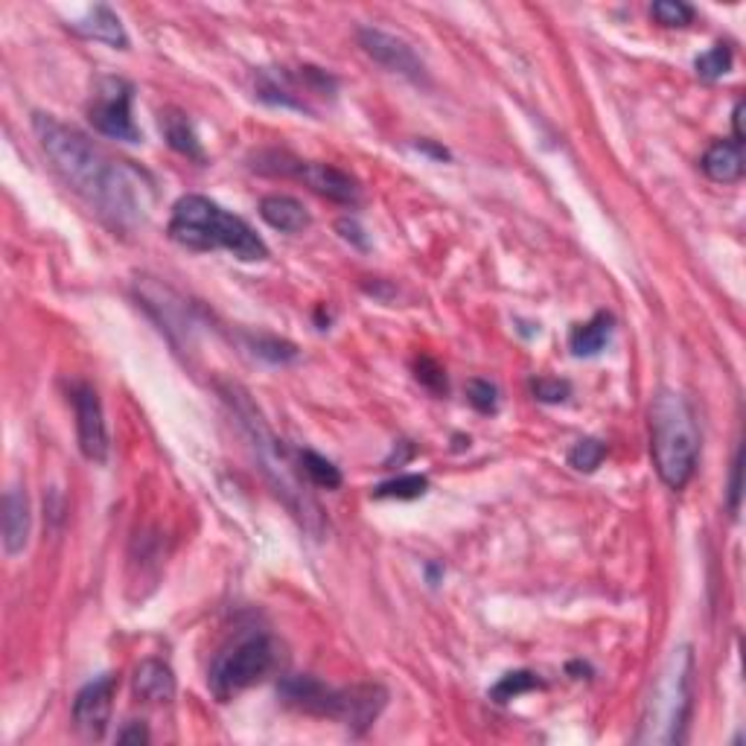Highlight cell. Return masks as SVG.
<instances>
[{
  "instance_id": "cell-1",
  "label": "cell",
  "mask_w": 746,
  "mask_h": 746,
  "mask_svg": "<svg viewBox=\"0 0 746 746\" xmlns=\"http://www.w3.org/2000/svg\"><path fill=\"white\" fill-rule=\"evenodd\" d=\"M33 132L64 181L88 198L108 222L117 228L143 222L149 210V184L137 169L111 160L85 134L50 115H33Z\"/></svg>"
},
{
  "instance_id": "cell-2",
  "label": "cell",
  "mask_w": 746,
  "mask_h": 746,
  "mask_svg": "<svg viewBox=\"0 0 746 746\" xmlns=\"http://www.w3.org/2000/svg\"><path fill=\"white\" fill-rule=\"evenodd\" d=\"M169 237L190 251H228L242 263L268 257V245L245 219L228 214L205 196L178 198L169 219Z\"/></svg>"
},
{
  "instance_id": "cell-3",
  "label": "cell",
  "mask_w": 746,
  "mask_h": 746,
  "mask_svg": "<svg viewBox=\"0 0 746 746\" xmlns=\"http://www.w3.org/2000/svg\"><path fill=\"white\" fill-rule=\"evenodd\" d=\"M650 455L659 479L683 490L694 479L700 458V429L683 394L659 392L650 406Z\"/></svg>"
},
{
  "instance_id": "cell-4",
  "label": "cell",
  "mask_w": 746,
  "mask_h": 746,
  "mask_svg": "<svg viewBox=\"0 0 746 746\" xmlns=\"http://www.w3.org/2000/svg\"><path fill=\"white\" fill-rule=\"evenodd\" d=\"M225 400L231 402L233 414L240 418L242 429L249 432L251 446H254V453L260 455L263 472H266V479L275 484L277 496H284V502L292 507V514L301 519L306 531L321 533V525H324L321 507L315 505V498L306 496V490L301 488V481L294 479L289 455H286V449L280 446V441L272 435V429L266 426L263 414L254 409V402L249 400V394L242 392V388H237V385H231Z\"/></svg>"
},
{
  "instance_id": "cell-5",
  "label": "cell",
  "mask_w": 746,
  "mask_h": 746,
  "mask_svg": "<svg viewBox=\"0 0 746 746\" xmlns=\"http://www.w3.org/2000/svg\"><path fill=\"white\" fill-rule=\"evenodd\" d=\"M277 694L286 706L298 711L315 714V718H333L347 723L356 732H362L380 718L385 709L383 685H353V688H329L310 674H289L280 679Z\"/></svg>"
},
{
  "instance_id": "cell-6",
  "label": "cell",
  "mask_w": 746,
  "mask_h": 746,
  "mask_svg": "<svg viewBox=\"0 0 746 746\" xmlns=\"http://www.w3.org/2000/svg\"><path fill=\"white\" fill-rule=\"evenodd\" d=\"M694 657L688 648H676L659 671L641 718L639 744H683L691 718Z\"/></svg>"
},
{
  "instance_id": "cell-7",
  "label": "cell",
  "mask_w": 746,
  "mask_h": 746,
  "mask_svg": "<svg viewBox=\"0 0 746 746\" xmlns=\"http://www.w3.org/2000/svg\"><path fill=\"white\" fill-rule=\"evenodd\" d=\"M277 659H280V648L268 633H249L214 659L207 685L219 700H231L233 694L245 691L263 676L272 674Z\"/></svg>"
},
{
  "instance_id": "cell-8",
  "label": "cell",
  "mask_w": 746,
  "mask_h": 746,
  "mask_svg": "<svg viewBox=\"0 0 746 746\" xmlns=\"http://www.w3.org/2000/svg\"><path fill=\"white\" fill-rule=\"evenodd\" d=\"M91 125L111 141L137 143L141 132L132 120V85L117 76L99 80L97 97L88 108Z\"/></svg>"
},
{
  "instance_id": "cell-9",
  "label": "cell",
  "mask_w": 746,
  "mask_h": 746,
  "mask_svg": "<svg viewBox=\"0 0 746 746\" xmlns=\"http://www.w3.org/2000/svg\"><path fill=\"white\" fill-rule=\"evenodd\" d=\"M359 45L373 62H380L383 68H388L392 73H400L406 80L411 82H423L426 80V64L414 53V47L402 38L385 33V29L376 27H362L359 29Z\"/></svg>"
},
{
  "instance_id": "cell-10",
  "label": "cell",
  "mask_w": 746,
  "mask_h": 746,
  "mask_svg": "<svg viewBox=\"0 0 746 746\" xmlns=\"http://www.w3.org/2000/svg\"><path fill=\"white\" fill-rule=\"evenodd\" d=\"M73 409H76V435L82 455L94 464L108 461V429L99 394L91 385H73Z\"/></svg>"
},
{
  "instance_id": "cell-11",
  "label": "cell",
  "mask_w": 746,
  "mask_h": 746,
  "mask_svg": "<svg viewBox=\"0 0 746 746\" xmlns=\"http://www.w3.org/2000/svg\"><path fill=\"white\" fill-rule=\"evenodd\" d=\"M275 172L294 176L298 181L315 190L318 196L338 202V205H356L359 202V184L353 178L341 172L333 164H306V160H292V164H280Z\"/></svg>"
},
{
  "instance_id": "cell-12",
  "label": "cell",
  "mask_w": 746,
  "mask_h": 746,
  "mask_svg": "<svg viewBox=\"0 0 746 746\" xmlns=\"http://www.w3.org/2000/svg\"><path fill=\"white\" fill-rule=\"evenodd\" d=\"M117 683H120L117 674H103L76 694V700H73V720H76V726L82 732H88L94 737L106 732L108 718H111V706H115Z\"/></svg>"
},
{
  "instance_id": "cell-13",
  "label": "cell",
  "mask_w": 746,
  "mask_h": 746,
  "mask_svg": "<svg viewBox=\"0 0 746 746\" xmlns=\"http://www.w3.org/2000/svg\"><path fill=\"white\" fill-rule=\"evenodd\" d=\"M29 525H33V514H29L27 493L21 488H10L3 493V551L10 557L27 549Z\"/></svg>"
},
{
  "instance_id": "cell-14",
  "label": "cell",
  "mask_w": 746,
  "mask_h": 746,
  "mask_svg": "<svg viewBox=\"0 0 746 746\" xmlns=\"http://www.w3.org/2000/svg\"><path fill=\"white\" fill-rule=\"evenodd\" d=\"M71 29L73 33H80L82 38L103 41V45L117 47V50H125V47H129V36H125L123 24H120V19H117L115 12L108 10L106 3L91 7L80 21H73Z\"/></svg>"
},
{
  "instance_id": "cell-15",
  "label": "cell",
  "mask_w": 746,
  "mask_h": 746,
  "mask_svg": "<svg viewBox=\"0 0 746 746\" xmlns=\"http://www.w3.org/2000/svg\"><path fill=\"white\" fill-rule=\"evenodd\" d=\"M260 216H263V222L272 225L280 233H301L312 225L310 210L298 198L280 196V193L277 196H266L260 202Z\"/></svg>"
},
{
  "instance_id": "cell-16",
  "label": "cell",
  "mask_w": 746,
  "mask_h": 746,
  "mask_svg": "<svg viewBox=\"0 0 746 746\" xmlns=\"http://www.w3.org/2000/svg\"><path fill=\"white\" fill-rule=\"evenodd\" d=\"M702 172L718 181V184H732L744 176V146L735 141L711 143L709 152L700 160Z\"/></svg>"
},
{
  "instance_id": "cell-17",
  "label": "cell",
  "mask_w": 746,
  "mask_h": 746,
  "mask_svg": "<svg viewBox=\"0 0 746 746\" xmlns=\"http://www.w3.org/2000/svg\"><path fill=\"white\" fill-rule=\"evenodd\" d=\"M134 694L146 702H169L176 697V676L158 659H146L134 671Z\"/></svg>"
},
{
  "instance_id": "cell-18",
  "label": "cell",
  "mask_w": 746,
  "mask_h": 746,
  "mask_svg": "<svg viewBox=\"0 0 746 746\" xmlns=\"http://www.w3.org/2000/svg\"><path fill=\"white\" fill-rule=\"evenodd\" d=\"M615 329V318L610 312H595L587 324H578V327L569 333V350L580 359H589V356H598L610 345Z\"/></svg>"
},
{
  "instance_id": "cell-19",
  "label": "cell",
  "mask_w": 746,
  "mask_h": 746,
  "mask_svg": "<svg viewBox=\"0 0 746 746\" xmlns=\"http://www.w3.org/2000/svg\"><path fill=\"white\" fill-rule=\"evenodd\" d=\"M160 132H164L169 146L176 152H181V155H186V158H205V152H202V143H198L196 132H193V125H190L186 115H181L176 108L160 111Z\"/></svg>"
},
{
  "instance_id": "cell-20",
  "label": "cell",
  "mask_w": 746,
  "mask_h": 746,
  "mask_svg": "<svg viewBox=\"0 0 746 746\" xmlns=\"http://www.w3.org/2000/svg\"><path fill=\"white\" fill-rule=\"evenodd\" d=\"M429 493V479L426 476H418V472H409V476H397L392 481H383L373 488V498H400V502H411V498H420Z\"/></svg>"
},
{
  "instance_id": "cell-21",
  "label": "cell",
  "mask_w": 746,
  "mask_h": 746,
  "mask_svg": "<svg viewBox=\"0 0 746 746\" xmlns=\"http://www.w3.org/2000/svg\"><path fill=\"white\" fill-rule=\"evenodd\" d=\"M537 688H542V679L533 671H510L490 688V697L496 702H510L522 694L537 691Z\"/></svg>"
},
{
  "instance_id": "cell-22",
  "label": "cell",
  "mask_w": 746,
  "mask_h": 746,
  "mask_svg": "<svg viewBox=\"0 0 746 746\" xmlns=\"http://www.w3.org/2000/svg\"><path fill=\"white\" fill-rule=\"evenodd\" d=\"M301 470L306 472V479L315 484V488L336 490L341 488V472L333 461H327L324 455L312 453V449H303L301 453Z\"/></svg>"
},
{
  "instance_id": "cell-23",
  "label": "cell",
  "mask_w": 746,
  "mask_h": 746,
  "mask_svg": "<svg viewBox=\"0 0 746 746\" xmlns=\"http://www.w3.org/2000/svg\"><path fill=\"white\" fill-rule=\"evenodd\" d=\"M604 458L606 446L601 444V441H595V437H583V441H578V444L571 446L569 453V464L578 472H595Z\"/></svg>"
},
{
  "instance_id": "cell-24",
  "label": "cell",
  "mask_w": 746,
  "mask_h": 746,
  "mask_svg": "<svg viewBox=\"0 0 746 746\" xmlns=\"http://www.w3.org/2000/svg\"><path fill=\"white\" fill-rule=\"evenodd\" d=\"M694 68H697V73H700L702 80H720V76L729 73V68H732V47L714 45L709 53H702L700 59L694 62Z\"/></svg>"
},
{
  "instance_id": "cell-25",
  "label": "cell",
  "mask_w": 746,
  "mask_h": 746,
  "mask_svg": "<svg viewBox=\"0 0 746 746\" xmlns=\"http://www.w3.org/2000/svg\"><path fill=\"white\" fill-rule=\"evenodd\" d=\"M650 15L662 24V27H688L694 21V10L683 0H659L650 7Z\"/></svg>"
},
{
  "instance_id": "cell-26",
  "label": "cell",
  "mask_w": 746,
  "mask_h": 746,
  "mask_svg": "<svg viewBox=\"0 0 746 746\" xmlns=\"http://www.w3.org/2000/svg\"><path fill=\"white\" fill-rule=\"evenodd\" d=\"M414 376H418V383L426 385L432 394H446V388H449V385H446V371L432 359V356H420L418 362H414Z\"/></svg>"
},
{
  "instance_id": "cell-27",
  "label": "cell",
  "mask_w": 746,
  "mask_h": 746,
  "mask_svg": "<svg viewBox=\"0 0 746 746\" xmlns=\"http://www.w3.org/2000/svg\"><path fill=\"white\" fill-rule=\"evenodd\" d=\"M467 400L472 402V409H479L481 414H493L498 409V392L496 385L488 380H470L467 383Z\"/></svg>"
},
{
  "instance_id": "cell-28",
  "label": "cell",
  "mask_w": 746,
  "mask_h": 746,
  "mask_svg": "<svg viewBox=\"0 0 746 746\" xmlns=\"http://www.w3.org/2000/svg\"><path fill=\"white\" fill-rule=\"evenodd\" d=\"M533 394L542 402H563L571 394V385L566 380H551V376H540L533 380Z\"/></svg>"
},
{
  "instance_id": "cell-29",
  "label": "cell",
  "mask_w": 746,
  "mask_h": 746,
  "mask_svg": "<svg viewBox=\"0 0 746 746\" xmlns=\"http://www.w3.org/2000/svg\"><path fill=\"white\" fill-rule=\"evenodd\" d=\"M254 353L266 356L272 362H289L298 356V350L286 341H277V338H254Z\"/></svg>"
},
{
  "instance_id": "cell-30",
  "label": "cell",
  "mask_w": 746,
  "mask_h": 746,
  "mask_svg": "<svg viewBox=\"0 0 746 746\" xmlns=\"http://www.w3.org/2000/svg\"><path fill=\"white\" fill-rule=\"evenodd\" d=\"M741 470H744V453L737 449L735 461H732V479H729V510L732 514L741 510Z\"/></svg>"
},
{
  "instance_id": "cell-31",
  "label": "cell",
  "mask_w": 746,
  "mask_h": 746,
  "mask_svg": "<svg viewBox=\"0 0 746 746\" xmlns=\"http://www.w3.org/2000/svg\"><path fill=\"white\" fill-rule=\"evenodd\" d=\"M117 741H120V744H146V741H149V732H146V726H141V723H132V726L123 729V732L117 735Z\"/></svg>"
},
{
  "instance_id": "cell-32",
  "label": "cell",
  "mask_w": 746,
  "mask_h": 746,
  "mask_svg": "<svg viewBox=\"0 0 746 746\" xmlns=\"http://www.w3.org/2000/svg\"><path fill=\"white\" fill-rule=\"evenodd\" d=\"M338 231H341V237H345V240H353L359 249H368V240L362 237V228H359L353 219H341V222H338Z\"/></svg>"
},
{
  "instance_id": "cell-33",
  "label": "cell",
  "mask_w": 746,
  "mask_h": 746,
  "mask_svg": "<svg viewBox=\"0 0 746 746\" xmlns=\"http://www.w3.org/2000/svg\"><path fill=\"white\" fill-rule=\"evenodd\" d=\"M732 125H735V143L744 146V103H737L732 111Z\"/></svg>"
},
{
  "instance_id": "cell-34",
  "label": "cell",
  "mask_w": 746,
  "mask_h": 746,
  "mask_svg": "<svg viewBox=\"0 0 746 746\" xmlns=\"http://www.w3.org/2000/svg\"><path fill=\"white\" fill-rule=\"evenodd\" d=\"M418 149L426 152V155H432V158H437V160H449V152H446L444 146H435L432 141H420Z\"/></svg>"
}]
</instances>
